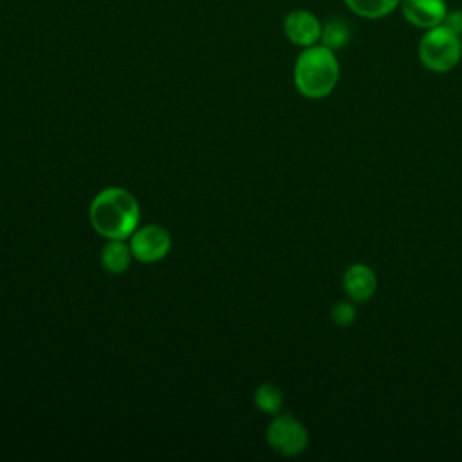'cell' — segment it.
Returning <instances> with one entry per match:
<instances>
[{
	"label": "cell",
	"instance_id": "6da1fadb",
	"mask_svg": "<svg viewBox=\"0 0 462 462\" xmlns=\"http://www.w3.org/2000/svg\"><path fill=\"white\" fill-rule=\"evenodd\" d=\"M88 218L101 236L112 238H128L137 227L139 222V204L135 197L117 186L105 188L99 191L88 209Z\"/></svg>",
	"mask_w": 462,
	"mask_h": 462
},
{
	"label": "cell",
	"instance_id": "7a4b0ae2",
	"mask_svg": "<svg viewBox=\"0 0 462 462\" xmlns=\"http://www.w3.org/2000/svg\"><path fill=\"white\" fill-rule=\"evenodd\" d=\"M292 79L301 96L309 99L327 97L339 81V61L336 51L323 43L301 49L294 61Z\"/></svg>",
	"mask_w": 462,
	"mask_h": 462
},
{
	"label": "cell",
	"instance_id": "3957f363",
	"mask_svg": "<svg viewBox=\"0 0 462 462\" xmlns=\"http://www.w3.org/2000/svg\"><path fill=\"white\" fill-rule=\"evenodd\" d=\"M419 61L435 74L453 70L462 60V38L444 23L426 29L417 47Z\"/></svg>",
	"mask_w": 462,
	"mask_h": 462
},
{
	"label": "cell",
	"instance_id": "277c9868",
	"mask_svg": "<svg viewBox=\"0 0 462 462\" xmlns=\"http://www.w3.org/2000/svg\"><path fill=\"white\" fill-rule=\"evenodd\" d=\"M267 442L273 451L283 457H294L305 451L309 444L307 428L292 415H276L267 426Z\"/></svg>",
	"mask_w": 462,
	"mask_h": 462
},
{
	"label": "cell",
	"instance_id": "5b68a950",
	"mask_svg": "<svg viewBox=\"0 0 462 462\" xmlns=\"http://www.w3.org/2000/svg\"><path fill=\"white\" fill-rule=\"evenodd\" d=\"M171 247L170 233L161 226H144L132 233L130 249L134 258L143 263H153L162 260Z\"/></svg>",
	"mask_w": 462,
	"mask_h": 462
},
{
	"label": "cell",
	"instance_id": "8992f818",
	"mask_svg": "<svg viewBox=\"0 0 462 462\" xmlns=\"http://www.w3.org/2000/svg\"><path fill=\"white\" fill-rule=\"evenodd\" d=\"M323 22L309 9L298 7L285 14L283 18V32L291 43L296 47H310L319 43Z\"/></svg>",
	"mask_w": 462,
	"mask_h": 462
},
{
	"label": "cell",
	"instance_id": "52a82bcc",
	"mask_svg": "<svg viewBox=\"0 0 462 462\" xmlns=\"http://www.w3.org/2000/svg\"><path fill=\"white\" fill-rule=\"evenodd\" d=\"M399 11L410 25L426 31L440 25L449 9L446 0H401Z\"/></svg>",
	"mask_w": 462,
	"mask_h": 462
},
{
	"label": "cell",
	"instance_id": "ba28073f",
	"mask_svg": "<svg viewBox=\"0 0 462 462\" xmlns=\"http://www.w3.org/2000/svg\"><path fill=\"white\" fill-rule=\"evenodd\" d=\"M341 285L348 300L354 303H365L377 291V276L372 267L365 263H354L343 273Z\"/></svg>",
	"mask_w": 462,
	"mask_h": 462
},
{
	"label": "cell",
	"instance_id": "9c48e42d",
	"mask_svg": "<svg viewBox=\"0 0 462 462\" xmlns=\"http://www.w3.org/2000/svg\"><path fill=\"white\" fill-rule=\"evenodd\" d=\"M132 256V249L128 244H125L123 238H112L101 249V265L106 273L121 274L128 269Z\"/></svg>",
	"mask_w": 462,
	"mask_h": 462
},
{
	"label": "cell",
	"instance_id": "30bf717a",
	"mask_svg": "<svg viewBox=\"0 0 462 462\" xmlns=\"http://www.w3.org/2000/svg\"><path fill=\"white\" fill-rule=\"evenodd\" d=\"M350 13L365 20H379L399 9L401 0H343Z\"/></svg>",
	"mask_w": 462,
	"mask_h": 462
},
{
	"label": "cell",
	"instance_id": "8fae6325",
	"mask_svg": "<svg viewBox=\"0 0 462 462\" xmlns=\"http://www.w3.org/2000/svg\"><path fill=\"white\" fill-rule=\"evenodd\" d=\"M352 29L343 18H330L321 27V38L319 43L332 51H339L350 43Z\"/></svg>",
	"mask_w": 462,
	"mask_h": 462
},
{
	"label": "cell",
	"instance_id": "7c38bea8",
	"mask_svg": "<svg viewBox=\"0 0 462 462\" xmlns=\"http://www.w3.org/2000/svg\"><path fill=\"white\" fill-rule=\"evenodd\" d=\"M254 404L258 410H262L263 413H278L282 410L283 404V393L276 384L271 383H263L256 388L254 392Z\"/></svg>",
	"mask_w": 462,
	"mask_h": 462
},
{
	"label": "cell",
	"instance_id": "4fadbf2b",
	"mask_svg": "<svg viewBox=\"0 0 462 462\" xmlns=\"http://www.w3.org/2000/svg\"><path fill=\"white\" fill-rule=\"evenodd\" d=\"M356 305L352 300H341L337 301L332 310H330V318L337 327H348L356 321Z\"/></svg>",
	"mask_w": 462,
	"mask_h": 462
},
{
	"label": "cell",
	"instance_id": "5bb4252c",
	"mask_svg": "<svg viewBox=\"0 0 462 462\" xmlns=\"http://www.w3.org/2000/svg\"><path fill=\"white\" fill-rule=\"evenodd\" d=\"M442 23L462 38V9H449Z\"/></svg>",
	"mask_w": 462,
	"mask_h": 462
}]
</instances>
